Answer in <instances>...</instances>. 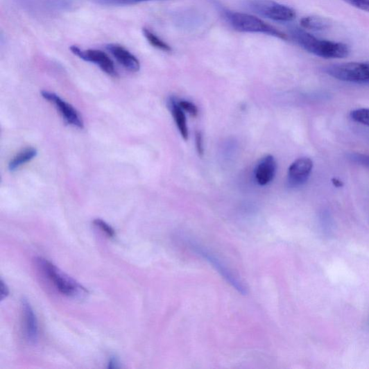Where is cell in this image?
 Here are the masks:
<instances>
[{"label":"cell","mask_w":369,"mask_h":369,"mask_svg":"<svg viewBox=\"0 0 369 369\" xmlns=\"http://www.w3.org/2000/svg\"><path fill=\"white\" fill-rule=\"evenodd\" d=\"M300 24L304 30L312 31H324L331 27V24L326 18L319 16H307L302 18Z\"/></svg>","instance_id":"obj_14"},{"label":"cell","mask_w":369,"mask_h":369,"mask_svg":"<svg viewBox=\"0 0 369 369\" xmlns=\"http://www.w3.org/2000/svg\"><path fill=\"white\" fill-rule=\"evenodd\" d=\"M35 264L46 278L65 296L83 299L88 294L87 289L45 258L37 257Z\"/></svg>","instance_id":"obj_2"},{"label":"cell","mask_w":369,"mask_h":369,"mask_svg":"<svg viewBox=\"0 0 369 369\" xmlns=\"http://www.w3.org/2000/svg\"><path fill=\"white\" fill-rule=\"evenodd\" d=\"M178 105L183 110H186L192 117L198 115V108L193 103L187 101H178Z\"/></svg>","instance_id":"obj_21"},{"label":"cell","mask_w":369,"mask_h":369,"mask_svg":"<svg viewBox=\"0 0 369 369\" xmlns=\"http://www.w3.org/2000/svg\"><path fill=\"white\" fill-rule=\"evenodd\" d=\"M321 228L325 234L330 235L333 232L334 223L331 218L327 214H324L321 217Z\"/></svg>","instance_id":"obj_20"},{"label":"cell","mask_w":369,"mask_h":369,"mask_svg":"<svg viewBox=\"0 0 369 369\" xmlns=\"http://www.w3.org/2000/svg\"><path fill=\"white\" fill-rule=\"evenodd\" d=\"M347 157L349 160L353 161L354 162L366 166V167L369 169L368 155L360 153H350L347 155Z\"/></svg>","instance_id":"obj_19"},{"label":"cell","mask_w":369,"mask_h":369,"mask_svg":"<svg viewBox=\"0 0 369 369\" xmlns=\"http://www.w3.org/2000/svg\"><path fill=\"white\" fill-rule=\"evenodd\" d=\"M276 172V162L274 157L268 155L257 164L255 169V178L261 186H266L274 178Z\"/></svg>","instance_id":"obj_12"},{"label":"cell","mask_w":369,"mask_h":369,"mask_svg":"<svg viewBox=\"0 0 369 369\" xmlns=\"http://www.w3.org/2000/svg\"><path fill=\"white\" fill-rule=\"evenodd\" d=\"M313 169V162L307 157H302L294 161L288 172V182L293 188L303 186L309 178Z\"/></svg>","instance_id":"obj_9"},{"label":"cell","mask_w":369,"mask_h":369,"mask_svg":"<svg viewBox=\"0 0 369 369\" xmlns=\"http://www.w3.org/2000/svg\"><path fill=\"white\" fill-rule=\"evenodd\" d=\"M345 1L357 8L369 12V0H345Z\"/></svg>","instance_id":"obj_22"},{"label":"cell","mask_w":369,"mask_h":369,"mask_svg":"<svg viewBox=\"0 0 369 369\" xmlns=\"http://www.w3.org/2000/svg\"><path fill=\"white\" fill-rule=\"evenodd\" d=\"M350 118L357 123L369 126V109L360 108L350 113Z\"/></svg>","instance_id":"obj_17"},{"label":"cell","mask_w":369,"mask_h":369,"mask_svg":"<svg viewBox=\"0 0 369 369\" xmlns=\"http://www.w3.org/2000/svg\"><path fill=\"white\" fill-rule=\"evenodd\" d=\"M325 71L336 80L360 85H369V62H348L327 67Z\"/></svg>","instance_id":"obj_4"},{"label":"cell","mask_w":369,"mask_h":369,"mask_svg":"<svg viewBox=\"0 0 369 369\" xmlns=\"http://www.w3.org/2000/svg\"><path fill=\"white\" fill-rule=\"evenodd\" d=\"M0 288H1L0 289V297H1L0 299H1L3 301L4 299L8 298L10 291L7 284H5L3 280H1V285H0Z\"/></svg>","instance_id":"obj_24"},{"label":"cell","mask_w":369,"mask_h":369,"mask_svg":"<svg viewBox=\"0 0 369 369\" xmlns=\"http://www.w3.org/2000/svg\"><path fill=\"white\" fill-rule=\"evenodd\" d=\"M249 8L258 15L279 22H290L297 14L289 6L276 3L273 0H250Z\"/></svg>","instance_id":"obj_6"},{"label":"cell","mask_w":369,"mask_h":369,"mask_svg":"<svg viewBox=\"0 0 369 369\" xmlns=\"http://www.w3.org/2000/svg\"><path fill=\"white\" fill-rule=\"evenodd\" d=\"M186 243L195 253L206 260L221 277L237 291L243 295L248 293L247 288L239 281L232 272L212 252L201 246L192 239H187Z\"/></svg>","instance_id":"obj_5"},{"label":"cell","mask_w":369,"mask_h":369,"mask_svg":"<svg viewBox=\"0 0 369 369\" xmlns=\"http://www.w3.org/2000/svg\"><path fill=\"white\" fill-rule=\"evenodd\" d=\"M24 336L31 344H36L39 341L40 331L38 320L30 302L26 298L22 301Z\"/></svg>","instance_id":"obj_10"},{"label":"cell","mask_w":369,"mask_h":369,"mask_svg":"<svg viewBox=\"0 0 369 369\" xmlns=\"http://www.w3.org/2000/svg\"><path fill=\"white\" fill-rule=\"evenodd\" d=\"M291 34L293 40L302 48L316 56L324 59H343L350 54V49L346 44L319 39L304 29L293 28Z\"/></svg>","instance_id":"obj_1"},{"label":"cell","mask_w":369,"mask_h":369,"mask_svg":"<svg viewBox=\"0 0 369 369\" xmlns=\"http://www.w3.org/2000/svg\"><path fill=\"white\" fill-rule=\"evenodd\" d=\"M170 106L175 122L182 137L184 140H187L189 139V129L186 115H184L183 110L178 105V101L175 98L171 100Z\"/></svg>","instance_id":"obj_13"},{"label":"cell","mask_w":369,"mask_h":369,"mask_svg":"<svg viewBox=\"0 0 369 369\" xmlns=\"http://www.w3.org/2000/svg\"><path fill=\"white\" fill-rule=\"evenodd\" d=\"M70 51L80 59L96 65L108 76H118L114 62L105 52L96 49L83 50L77 46H71Z\"/></svg>","instance_id":"obj_7"},{"label":"cell","mask_w":369,"mask_h":369,"mask_svg":"<svg viewBox=\"0 0 369 369\" xmlns=\"http://www.w3.org/2000/svg\"><path fill=\"white\" fill-rule=\"evenodd\" d=\"M37 151L33 147H28L17 155H16L10 162L8 164V169L11 172H14L22 167L23 165L29 162L37 155Z\"/></svg>","instance_id":"obj_15"},{"label":"cell","mask_w":369,"mask_h":369,"mask_svg":"<svg viewBox=\"0 0 369 369\" xmlns=\"http://www.w3.org/2000/svg\"><path fill=\"white\" fill-rule=\"evenodd\" d=\"M94 225L99 228L108 237L114 238L116 236V232L112 226H110L105 221L101 218H96L94 221Z\"/></svg>","instance_id":"obj_18"},{"label":"cell","mask_w":369,"mask_h":369,"mask_svg":"<svg viewBox=\"0 0 369 369\" xmlns=\"http://www.w3.org/2000/svg\"><path fill=\"white\" fill-rule=\"evenodd\" d=\"M143 34L147 40L153 46L161 51L170 52L172 48L162 40L159 37L148 28H144L142 30Z\"/></svg>","instance_id":"obj_16"},{"label":"cell","mask_w":369,"mask_h":369,"mask_svg":"<svg viewBox=\"0 0 369 369\" xmlns=\"http://www.w3.org/2000/svg\"><path fill=\"white\" fill-rule=\"evenodd\" d=\"M196 150L200 156H203L205 153L204 145H203V137L200 132H197L196 134Z\"/></svg>","instance_id":"obj_23"},{"label":"cell","mask_w":369,"mask_h":369,"mask_svg":"<svg viewBox=\"0 0 369 369\" xmlns=\"http://www.w3.org/2000/svg\"><path fill=\"white\" fill-rule=\"evenodd\" d=\"M333 181H334V184H335L336 187H341L343 186V184L340 180L337 179H334Z\"/></svg>","instance_id":"obj_26"},{"label":"cell","mask_w":369,"mask_h":369,"mask_svg":"<svg viewBox=\"0 0 369 369\" xmlns=\"http://www.w3.org/2000/svg\"><path fill=\"white\" fill-rule=\"evenodd\" d=\"M108 368H121V363L117 357H113L110 359L108 363Z\"/></svg>","instance_id":"obj_25"},{"label":"cell","mask_w":369,"mask_h":369,"mask_svg":"<svg viewBox=\"0 0 369 369\" xmlns=\"http://www.w3.org/2000/svg\"><path fill=\"white\" fill-rule=\"evenodd\" d=\"M232 27L239 32L264 33L282 40L286 35L255 16L237 12L227 11L225 14Z\"/></svg>","instance_id":"obj_3"},{"label":"cell","mask_w":369,"mask_h":369,"mask_svg":"<svg viewBox=\"0 0 369 369\" xmlns=\"http://www.w3.org/2000/svg\"><path fill=\"white\" fill-rule=\"evenodd\" d=\"M106 49L113 55L114 58L127 70L137 72L140 69V62L130 51L115 44L106 45Z\"/></svg>","instance_id":"obj_11"},{"label":"cell","mask_w":369,"mask_h":369,"mask_svg":"<svg viewBox=\"0 0 369 369\" xmlns=\"http://www.w3.org/2000/svg\"><path fill=\"white\" fill-rule=\"evenodd\" d=\"M42 96L59 110L60 114L67 124L81 129L84 128L82 117L71 105L49 91H42Z\"/></svg>","instance_id":"obj_8"}]
</instances>
